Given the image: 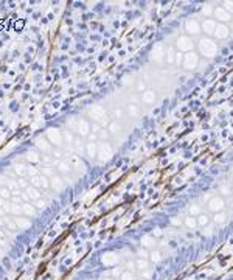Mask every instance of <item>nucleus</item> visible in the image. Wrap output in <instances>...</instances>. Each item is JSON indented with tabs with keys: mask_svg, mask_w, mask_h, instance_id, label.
<instances>
[{
	"mask_svg": "<svg viewBox=\"0 0 233 280\" xmlns=\"http://www.w3.org/2000/svg\"><path fill=\"white\" fill-rule=\"evenodd\" d=\"M48 139L51 143H54L56 146H61L62 145V135H61L59 131H56V129H50L48 131Z\"/></svg>",
	"mask_w": 233,
	"mask_h": 280,
	"instance_id": "1",
	"label": "nucleus"
},
{
	"mask_svg": "<svg viewBox=\"0 0 233 280\" xmlns=\"http://www.w3.org/2000/svg\"><path fill=\"white\" fill-rule=\"evenodd\" d=\"M208 209L218 213V212H221L224 209V201L221 199V198H213V199L208 202Z\"/></svg>",
	"mask_w": 233,
	"mask_h": 280,
	"instance_id": "2",
	"label": "nucleus"
},
{
	"mask_svg": "<svg viewBox=\"0 0 233 280\" xmlns=\"http://www.w3.org/2000/svg\"><path fill=\"white\" fill-rule=\"evenodd\" d=\"M50 181H51V187H53L54 190H58V192H59V190H62L64 184L61 182V179H59V177H58L56 174H53V176L50 177Z\"/></svg>",
	"mask_w": 233,
	"mask_h": 280,
	"instance_id": "3",
	"label": "nucleus"
},
{
	"mask_svg": "<svg viewBox=\"0 0 233 280\" xmlns=\"http://www.w3.org/2000/svg\"><path fill=\"white\" fill-rule=\"evenodd\" d=\"M90 115H92V118H95V120H101V117L104 115V111H103V107L97 106V107H93L92 111H90Z\"/></svg>",
	"mask_w": 233,
	"mask_h": 280,
	"instance_id": "4",
	"label": "nucleus"
},
{
	"mask_svg": "<svg viewBox=\"0 0 233 280\" xmlns=\"http://www.w3.org/2000/svg\"><path fill=\"white\" fill-rule=\"evenodd\" d=\"M26 198H30V199H39L40 193L34 187H28V188H26Z\"/></svg>",
	"mask_w": 233,
	"mask_h": 280,
	"instance_id": "5",
	"label": "nucleus"
},
{
	"mask_svg": "<svg viewBox=\"0 0 233 280\" xmlns=\"http://www.w3.org/2000/svg\"><path fill=\"white\" fill-rule=\"evenodd\" d=\"M58 168H59V171H62L65 174H68V173L72 171V168H70V165H68L67 162H59L58 163Z\"/></svg>",
	"mask_w": 233,
	"mask_h": 280,
	"instance_id": "6",
	"label": "nucleus"
},
{
	"mask_svg": "<svg viewBox=\"0 0 233 280\" xmlns=\"http://www.w3.org/2000/svg\"><path fill=\"white\" fill-rule=\"evenodd\" d=\"M78 132L83 134V135H86L89 132V125H87L86 121H79L78 123Z\"/></svg>",
	"mask_w": 233,
	"mask_h": 280,
	"instance_id": "7",
	"label": "nucleus"
},
{
	"mask_svg": "<svg viewBox=\"0 0 233 280\" xmlns=\"http://www.w3.org/2000/svg\"><path fill=\"white\" fill-rule=\"evenodd\" d=\"M37 146L40 148V149H42V151H45V153H48L50 151V149H51V146L48 145V143H47L44 139H39L37 140Z\"/></svg>",
	"mask_w": 233,
	"mask_h": 280,
	"instance_id": "8",
	"label": "nucleus"
},
{
	"mask_svg": "<svg viewBox=\"0 0 233 280\" xmlns=\"http://www.w3.org/2000/svg\"><path fill=\"white\" fill-rule=\"evenodd\" d=\"M14 170H16V173H17V174H20V176H25V174H28V168H26L25 165H22V163H17Z\"/></svg>",
	"mask_w": 233,
	"mask_h": 280,
	"instance_id": "9",
	"label": "nucleus"
},
{
	"mask_svg": "<svg viewBox=\"0 0 233 280\" xmlns=\"http://www.w3.org/2000/svg\"><path fill=\"white\" fill-rule=\"evenodd\" d=\"M225 220H227V215L222 213V212H218L215 215V223L216 224H222V223H225Z\"/></svg>",
	"mask_w": 233,
	"mask_h": 280,
	"instance_id": "10",
	"label": "nucleus"
},
{
	"mask_svg": "<svg viewBox=\"0 0 233 280\" xmlns=\"http://www.w3.org/2000/svg\"><path fill=\"white\" fill-rule=\"evenodd\" d=\"M97 151H98V148L95 143H89V146H87V154L90 156V157H95L97 156Z\"/></svg>",
	"mask_w": 233,
	"mask_h": 280,
	"instance_id": "11",
	"label": "nucleus"
},
{
	"mask_svg": "<svg viewBox=\"0 0 233 280\" xmlns=\"http://www.w3.org/2000/svg\"><path fill=\"white\" fill-rule=\"evenodd\" d=\"M141 244L145 246V248H151V246H154V240L151 237H143L141 238Z\"/></svg>",
	"mask_w": 233,
	"mask_h": 280,
	"instance_id": "12",
	"label": "nucleus"
},
{
	"mask_svg": "<svg viewBox=\"0 0 233 280\" xmlns=\"http://www.w3.org/2000/svg\"><path fill=\"white\" fill-rule=\"evenodd\" d=\"M179 42H180V49H182V50L193 49V45H188V44H190V40H188V39H185V37H182V39L179 40Z\"/></svg>",
	"mask_w": 233,
	"mask_h": 280,
	"instance_id": "13",
	"label": "nucleus"
},
{
	"mask_svg": "<svg viewBox=\"0 0 233 280\" xmlns=\"http://www.w3.org/2000/svg\"><path fill=\"white\" fill-rule=\"evenodd\" d=\"M197 224H199V226H208V216L207 215H199Z\"/></svg>",
	"mask_w": 233,
	"mask_h": 280,
	"instance_id": "14",
	"label": "nucleus"
},
{
	"mask_svg": "<svg viewBox=\"0 0 233 280\" xmlns=\"http://www.w3.org/2000/svg\"><path fill=\"white\" fill-rule=\"evenodd\" d=\"M185 224H187L188 227H191V229H194V227L197 226V221L194 220L193 216H190V218H187V220H185Z\"/></svg>",
	"mask_w": 233,
	"mask_h": 280,
	"instance_id": "15",
	"label": "nucleus"
},
{
	"mask_svg": "<svg viewBox=\"0 0 233 280\" xmlns=\"http://www.w3.org/2000/svg\"><path fill=\"white\" fill-rule=\"evenodd\" d=\"M151 260H152L154 263H159L162 260V255H160V252L159 251H154L152 254H151Z\"/></svg>",
	"mask_w": 233,
	"mask_h": 280,
	"instance_id": "16",
	"label": "nucleus"
},
{
	"mask_svg": "<svg viewBox=\"0 0 233 280\" xmlns=\"http://www.w3.org/2000/svg\"><path fill=\"white\" fill-rule=\"evenodd\" d=\"M137 266H138L140 271H145V269L148 268V262L145 260V258H140V260L137 262Z\"/></svg>",
	"mask_w": 233,
	"mask_h": 280,
	"instance_id": "17",
	"label": "nucleus"
},
{
	"mask_svg": "<svg viewBox=\"0 0 233 280\" xmlns=\"http://www.w3.org/2000/svg\"><path fill=\"white\" fill-rule=\"evenodd\" d=\"M187 28H188V30H193L191 33H199V26H197L196 22H188V24H187Z\"/></svg>",
	"mask_w": 233,
	"mask_h": 280,
	"instance_id": "18",
	"label": "nucleus"
},
{
	"mask_svg": "<svg viewBox=\"0 0 233 280\" xmlns=\"http://www.w3.org/2000/svg\"><path fill=\"white\" fill-rule=\"evenodd\" d=\"M26 159H28V160H31V162H37L39 160V156L36 154V153H28V154H26Z\"/></svg>",
	"mask_w": 233,
	"mask_h": 280,
	"instance_id": "19",
	"label": "nucleus"
},
{
	"mask_svg": "<svg viewBox=\"0 0 233 280\" xmlns=\"http://www.w3.org/2000/svg\"><path fill=\"white\" fill-rule=\"evenodd\" d=\"M216 14L219 16V19H221V20H229V14H225V12L222 11V10H216Z\"/></svg>",
	"mask_w": 233,
	"mask_h": 280,
	"instance_id": "20",
	"label": "nucleus"
},
{
	"mask_svg": "<svg viewBox=\"0 0 233 280\" xmlns=\"http://www.w3.org/2000/svg\"><path fill=\"white\" fill-rule=\"evenodd\" d=\"M23 212H25V213H28V215H34L33 207H30L28 204H25V206H23Z\"/></svg>",
	"mask_w": 233,
	"mask_h": 280,
	"instance_id": "21",
	"label": "nucleus"
},
{
	"mask_svg": "<svg viewBox=\"0 0 233 280\" xmlns=\"http://www.w3.org/2000/svg\"><path fill=\"white\" fill-rule=\"evenodd\" d=\"M199 212H201L199 206H193V207H190V213H191V215H197Z\"/></svg>",
	"mask_w": 233,
	"mask_h": 280,
	"instance_id": "22",
	"label": "nucleus"
},
{
	"mask_svg": "<svg viewBox=\"0 0 233 280\" xmlns=\"http://www.w3.org/2000/svg\"><path fill=\"white\" fill-rule=\"evenodd\" d=\"M134 277H132V274L131 272H123L121 274V280H132Z\"/></svg>",
	"mask_w": 233,
	"mask_h": 280,
	"instance_id": "23",
	"label": "nucleus"
},
{
	"mask_svg": "<svg viewBox=\"0 0 233 280\" xmlns=\"http://www.w3.org/2000/svg\"><path fill=\"white\" fill-rule=\"evenodd\" d=\"M17 226L19 227H26V226H30V223L25 221V220H17Z\"/></svg>",
	"mask_w": 233,
	"mask_h": 280,
	"instance_id": "24",
	"label": "nucleus"
},
{
	"mask_svg": "<svg viewBox=\"0 0 233 280\" xmlns=\"http://www.w3.org/2000/svg\"><path fill=\"white\" fill-rule=\"evenodd\" d=\"M218 31H221V33H218V35H219V37H225V36H227V33H224V31H227V30L224 28V26H219V28H218Z\"/></svg>",
	"mask_w": 233,
	"mask_h": 280,
	"instance_id": "25",
	"label": "nucleus"
},
{
	"mask_svg": "<svg viewBox=\"0 0 233 280\" xmlns=\"http://www.w3.org/2000/svg\"><path fill=\"white\" fill-rule=\"evenodd\" d=\"M0 195H2L3 198H10V192L6 188H0Z\"/></svg>",
	"mask_w": 233,
	"mask_h": 280,
	"instance_id": "26",
	"label": "nucleus"
},
{
	"mask_svg": "<svg viewBox=\"0 0 233 280\" xmlns=\"http://www.w3.org/2000/svg\"><path fill=\"white\" fill-rule=\"evenodd\" d=\"M64 139H65L67 142H73V137H72V135L68 134V132H64Z\"/></svg>",
	"mask_w": 233,
	"mask_h": 280,
	"instance_id": "27",
	"label": "nucleus"
},
{
	"mask_svg": "<svg viewBox=\"0 0 233 280\" xmlns=\"http://www.w3.org/2000/svg\"><path fill=\"white\" fill-rule=\"evenodd\" d=\"M140 257H141V258H145V260H146V257H148V252H146L145 249H141V251H140Z\"/></svg>",
	"mask_w": 233,
	"mask_h": 280,
	"instance_id": "28",
	"label": "nucleus"
},
{
	"mask_svg": "<svg viewBox=\"0 0 233 280\" xmlns=\"http://www.w3.org/2000/svg\"><path fill=\"white\" fill-rule=\"evenodd\" d=\"M171 223H173L174 226H180V220H177V218H173V220H171Z\"/></svg>",
	"mask_w": 233,
	"mask_h": 280,
	"instance_id": "29",
	"label": "nucleus"
},
{
	"mask_svg": "<svg viewBox=\"0 0 233 280\" xmlns=\"http://www.w3.org/2000/svg\"><path fill=\"white\" fill-rule=\"evenodd\" d=\"M53 156L54 157H61V151L59 149H53Z\"/></svg>",
	"mask_w": 233,
	"mask_h": 280,
	"instance_id": "30",
	"label": "nucleus"
},
{
	"mask_svg": "<svg viewBox=\"0 0 233 280\" xmlns=\"http://www.w3.org/2000/svg\"><path fill=\"white\" fill-rule=\"evenodd\" d=\"M221 192H222L224 195H229V188H227V187L224 185V187H221Z\"/></svg>",
	"mask_w": 233,
	"mask_h": 280,
	"instance_id": "31",
	"label": "nucleus"
},
{
	"mask_svg": "<svg viewBox=\"0 0 233 280\" xmlns=\"http://www.w3.org/2000/svg\"><path fill=\"white\" fill-rule=\"evenodd\" d=\"M37 207H39V209L45 207V202H44V201H37Z\"/></svg>",
	"mask_w": 233,
	"mask_h": 280,
	"instance_id": "32",
	"label": "nucleus"
},
{
	"mask_svg": "<svg viewBox=\"0 0 233 280\" xmlns=\"http://www.w3.org/2000/svg\"><path fill=\"white\" fill-rule=\"evenodd\" d=\"M154 235H157V237H159V235H162V230H160V229H155V232H154Z\"/></svg>",
	"mask_w": 233,
	"mask_h": 280,
	"instance_id": "33",
	"label": "nucleus"
},
{
	"mask_svg": "<svg viewBox=\"0 0 233 280\" xmlns=\"http://www.w3.org/2000/svg\"><path fill=\"white\" fill-rule=\"evenodd\" d=\"M19 185H22V187H26V182L20 179V181H19Z\"/></svg>",
	"mask_w": 233,
	"mask_h": 280,
	"instance_id": "34",
	"label": "nucleus"
},
{
	"mask_svg": "<svg viewBox=\"0 0 233 280\" xmlns=\"http://www.w3.org/2000/svg\"><path fill=\"white\" fill-rule=\"evenodd\" d=\"M111 129H112V132H115V131H118V126H115V125H112V126H111Z\"/></svg>",
	"mask_w": 233,
	"mask_h": 280,
	"instance_id": "35",
	"label": "nucleus"
},
{
	"mask_svg": "<svg viewBox=\"0 0 233 280\" xmlns=\"http://www.w3.org/2000/svg\"><path fill=\"white\" fill-rule=\"evenodd\" d=\"M168 54H169V56H168V61H173V51L169 50V53H168Z\"/></svg>",
	"mask_w": 233,
	"mask_h": 280,
	"instance_id": "36",
	"label": "nucleus"
},
{
	"mask_svg": "<svg viewBox=\"0 0 233 280\" xmlns=\"http://www.w3.org/2000/svg\"><path fill=\"white\" fill-rule=\"evenodd\" d=\"M103 280H112V279H103Z\"/></svg>",
	"mask_w": 233,
	"mask_h": 280,
	"instance_id": "37",
	"label": "nucleus"
}]
</instances>
